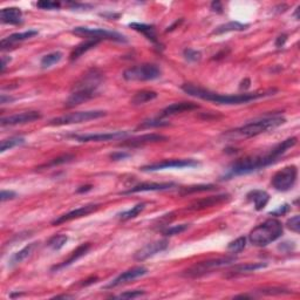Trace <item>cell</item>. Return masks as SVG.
Segmentation results:
<instances>
[{
    "label": "cell",
    "mask_w": 300,
    "mask_h": 300,
    "mask_svg": "<svg viewBox=\"0 0 300 300\" xmlns=\"http://www.w3.org/2000/svg\"><path fill=\"white\" fill-rule=\"evenodd\" d=\"M296 144L297 138H290L285 140V141H282L281 143H279L278 145H276L275 148H272L269 153L259 154V155L241 159L240 161L235 162L234 164L230 165L226 174L224 175V179H231V177L235 176L251 174L257 170H260V169L265 167H269V165L278 161L279 157L284 155L288 149L293 148Z\"/></svg>",
    "instance_id": "obj_1"
},
{
    "label": "cell",
    "mask_w": 300,
    "mask_h": 300,
    "mask_svg": "<svg viewBox=\"0 0 300 300\" xmlns=\"http://www.w3.org/2000/svg\"><path fill=\"white\" fill-rule=\"evenodd\" d=\"M182 90L188 95L194 96V98L200 99V100L211 101V102L218 104H241L251 102V101L258 100V99L266 98V96L273 95L276 93L275 89L266 90V92H257V93H244V94L237 95H226L220 94V93L211 92V90L202 88V87L196 86L192 83L182 84Z\"/></svg>",
    "instance_id": "obj_2"
},
{
    "label": "cell",
    "mask_w": 300,
    "mask_h": 300,
    "mask_svg": "<svg viewBox=\"0 0 300 300\" xmlns=\"http://www.w3.org/2000/svg\"><path fill=\"white\" fill-rule=\"evenodd\" d=\"M286 120L282 116H267V118L259 119V120L252 121L250 123L244 124L237 129L231 130L226 134V138L231 139H249L253 136L260 135L267 130L275 129V128L284 124Z\"/></svg>",
    "instance_id": "obj_3"
},
{
    "label": "cell",
    "mask_w": 300,
    "mask_h": 300,
    "mask_svg": "<svg viewBox=\"0 0 300 300\" xmlns=\"http://www.w3.org/2000/svg\"><path fill=\"white\" fill-rule=\"evenodd\" d=\"M282 231H284L282 224L278 220L271 218V220H265L260 225L256 226L250 232L249 240L253 245L263 247L280 238Z\"/></svg>",
    "instance_id": "obj_4"
},
{
    "label": "cell",
    "mask_w": 300,
    "mask_h": 300,
    "mask_svg": "<svg viewBox=\"0 0 300 300\" xmlns=\"http://www.w3.org/2000/svg\"><path fill=\"white\" fill-rule=\"evenodd\" d=\"M235 261L236 257H220L208 259V260L200 261V263L192 265V266L186 269L184 272H183V276L188 277V278H200V277L204 276L206 273H210L211 271L234 264Z\"/></svg>",
    "instance_id": "obj_5"
},
{
    "label": "cell",
    "mask_w": 300,
    "mask_h": 300,
    "mask_svg": "<svg viewBox=\"0 0 300 300\" xmlns=\"http://www.w3.org/2000/svg\"><path fill=\"white\" fill-rule=\"evenodd\" d=\"M161 77V69L154 63H143L132 68H128L123 73V79L127 81H151Z\"/></svg>",
    "instance_id": "obj_6"
},
{
    "label": "cell",
    "mask_w": 300,
    "mask_h": 300,
    "mask_svg": "<svg viewBox=\"0 0 300 300\" xmlns=\"http://www.w3.org/2000/svg\"><path fill=\"white\" fill-rule=\"evenodd\" d=\"M107 113L103 110H86V112H77L71 114L59 116L49 121V126H66V124L81 123L90 120H96L106 116Z\"/></svg>",
    "instance_id": "obj_7"
},
{
    "label": "cell",
    "mask_w": 300,
    "mask_h": 300,
    "mask_svg": "<svg viewBox=\"0 0 300 300\" xmlns=\"http://www.w3.org/2000/svg\"><path fill=\"white\" fill-rule=\"evenodd\" d=\"M73 33L81 37H88L89 39L96 40H110V41L116 42H128V39L123 34L119 33L115 31L103 30V28H89V27H75L73 30Z\"/></svg>",
    "instance_id": "obj_8"
},
{
    "label": "cell",
    "mask_w": 300,
    "mask_h": 300,
    "mask_svg": "<svg viewBox=\"0 0 300 300\" xmlns=\"http://www.w3.org/2000/svg\"><path fill=\"white\" fill-rule=\"evenodd\" d=\"M297 177H298V169L294 165H288L273 175L271 183L276 190L285 192L293 188L297 182Z\"/></svg>",
    "instance_id": "obj_9"
},
{
    "label": "cell",
    "mask_w": 300,
    "mask_h": 300,
    "mask_svg": "<svg viewBox=\"0 0 300 300\" xmlns=\"http://www.w3.org/2000/svg\"><path fill=\"white\" fill-rule=\"evenodd\" d=\"M103 74L99 69H90L74 84L73 90H90L98 93V88L103 82Z\"/></svg>",
    "instance_id": "obj_10"
},
{
    "label": "cell",
    "mask_w": 300,
    "mask_h": 300,
    "mask_svg": "<svg viewBox=\"0 0 300 300\" xmlns=\"http://www.w3.org/2000/svg\"><path fill=\"white\" fill-rule=\"evenodd\" d=\"M200 163L195 160H165V161L153 163V164L144 165L141 168L142 171H157L164 170V169H183V168H195L198 167Z\"/></svg>",
    "instance_id": "obj_11"
},
{
    "label": "cell",
    "mask_w": 300,
    "mask_h": 300,
    "mask_svg": "<svg viewBox=\"0 0 300 300\" xmlns=\"http://www.w3.org/2000/svg\"><path fill=\"white\" fill-rule=\"evenodd\" d=\"M129 135L128 132H112V133H96L84 134V135H72L71 138L78 142H107L113 140L123 139Z\"/></svg>",
    "instance_id": "obj_12"
},
{
    "label": "cell",
    "mask_w": 300,
    "mask_h": 300,
    "mask_svg": "<svg viewBox=\"0 0 300 300\" xmlns=\"http://www.w3.org/2000/svg\"><path fill=\"white\" fill-rule=\"evenodd\" d=\"M148 270L143 266H136L133 269L126 271V272L121 273L120 276L116 277L115 279H113L109 284H107L103 288H114L120 286L122 284H126L128 281H132L134 279H138L140 277L147 275Z\"/></svg>",
    "instance_id": "obj_13"
},
{
    "label": "cell",
    "mask_w": 300,
    "mask_h": 300,
    "mask_svg": "<svg viewBox=\"0 0 300 300\" xmlns=\"http://www.w3.org/2000/svg\"><path fill=\"white\" fill-rule=\"evenodd\" d=\"M41 119V114L36 110H31V112H24L20 114H14L7 118L1 119V126H18V124H25L34 122Z\"/></svg>",
    "instance_id": "obj_14"
},
{
    "label": "cell",
    "mask_w": 300,
    "mask_h": 300,
    "mask_svg": "<svg viewBox=\"0 0 300 300\" xmlns=\"http://www.w3.org/2000/svg\"><path fill=\"white\" fill-rule=\"evenodd\" d=\"M168 245H169V241L167 240H157V241H154V243L147 244V245L142 247V249H140L139 251L135 253L134 258L139 261L145 260V259L153 257V256L157 255V253L164 251V250L168 247Z\"/></svg>",
    "instance_id": "obj_15"
},
{
    "label": "cell",
    "mask_w": 300,
    "mask_h": 300,
    "mask_svg": "<svg viewBox=\"0 0 300 300\" xmlns=\"http://www.w3.org/2000/svg\"><path fill=\"white\" fill-rule=\"evenodd\" d=\"M99 208H100V205H99V204L83 205V206H81V208L75 209V210L67 212V214L62 215V216H59L57 218V220H54L53 222H52V224H53V225H60V224H62L65 222H69V220H77V218H81L83 216H87V215L92 214V212L98 210Z\"/></svg>",
    "instance_id": "obj_16"
},
{
    "label": "cell",
    "mask_w": 300,
    "mask_h": 300,
    "mask_svg": "<svg viewBox=\"0 0 300 300\" xmlns=\"http://www.w3.org/2000/svg\"><path fill=\"white\" fill-rule=\"evenodd\" d=\"M168 138L161 134H145V135L139 136V138L128 140V141L121 143L123 147H130V148H136V147H142V145L149 144V143H157V142H164L167 141Z\"/></svg>",
    "instance_id": "obj_17"
},
{
    "label": "cell",
    "mask_w": 300,
    "mask_h": 300,
    "mask_svg": "<svg viewBox=\"0 0 300 300\" xmlns=\"http://www.w3.org/2000/svg\"><path fill=\"white\" fill-rule=\"evenodd\" d=\"M229 200V195H226V194L202 198V200H196V202L192 203V204L188 208V210H190V211L204 210V209H206V208H211V206L218 205V204H220V203L225 202V200Z\"/></svg>",
    "instance_id": "obj_18"
},
{
    "label": "cell",
    "mask_w": 300,
    "mask_h": 300,
    "mask_svg": "<svg viewBox=\"0 0 300 300\" xmlns=\"http://www.w3.org/2000/svg\"><path fill=\"white\" fill-rule=\"evenodd\" d=\"M175 186V183H141L133 188H130L129 190L121 192L122 195H130V194H136V192H147V191H163L168 190Z\"/></svg>",
    "instance_id": "obj_19"
},
{
    "label": "cell",
    "mask_w": 300,
    "mask_h": 300,
    "mask_svg": "<svg viewBox=\"0 0 300 300\" xmlns=\"http://www.w3.org/2000/svg\"><path fill=\"white\" fill-rule=\"evenodd\" d=\"M96 94H98V93L90 92V90H72V94L69 95V98L66 100V107H68V108L77 107L79 104L95 98Z\"/></svg>",
    "instance_id": "obj_20"
},
{
    "label": "cell",
    "mask_w": 300,
    "mask_h": 300,
    "mask_svg": "<svg viewBox=\"0 0 300 300\" xmlns=\"http://www.w3.org/2000/svg\"><path fill=\"white\" fill-rule=\"evenodd\" d=\"M0 20L2 24L18 25L22 22V12L18 7L2 8L0 12Z\"/></svg>",
    "instance_id": "obj_21"
},
{
    "label": "cell",
    "mask_w": 300,
    "mask_h": 300,
    "mask_svg": "<svg viewBox=\"0 0 300 300\" xmlns=\"http://www.w3.org/2000/svg\"><path fill=\"white\" fill-rule=\"evenodd\" d=\"M38 36V31L36 30H28L26 32H22V33H14L12 36L5 38V39L1 40L0 45H1V48L5 49L10 46H13L14 43H18L21 41H25V40L31 39V38Z\"/></svg>",
    "instance_id": "obj_22"
},
{
    "label": "cell",
    "mask_w": 300,
    "mask_h": 300,
    "mask_svg": "<svg viewBox=\"0 0 300 300\" xmlns=\"http://www.w3.org/2000/svg\"><path fill=\"white\" fill-rule=\"evenodd\" d=\"M198 106L196 103L192 102H177L168 106L167 108L163 109L161 118H168V116H173L183 112H190V110L197 109Z\"/></svg>",
    "instance_id": "obj_23"
},
{
    "label": "cell",
    "mask_w": 300,
    "mask_h": 300,
    "mask_svg": "<svg viewBox=\"0 0 300 300\" xmlns=\"http://www.w3.org/2000/svg\"><path fill=\"white\" fill-rule=\"evenodd\" d=\"M89 249H90V244L89 243L82 244V245L79 246L78 249L72 253L71 257L67 259V260L62 261V263L59 264V265H55L54 267H52V271H59L61 269H65V267L69 266V265H72L73 263H75V261H77L79 258H81V257H82V256L86 255V253L89 251Z\"/></svg>",
    "instance_id": "obj_24"
},
{
    "label": "cell",
    "mask_w": 300,
    "mask_h": 300,
    "mask_svg": "<svg viewBox=\"0 0 300 300\" xmlns=\"http://www.w3.org/2000/svg\"><path fill=\"white\" fill-rule=\"evenodd\" d=\"M246 197L247 200H251L253 204H255L256 210L258 211L263 210L270 200V195L267 194L266 191L263 190H253L251 192H249Z\"/></svg>",
    "instance_id": "obj_25"
},
{
    "label": "cell",
    "mask_w": 300,
    "mask_h": 300,
    "mask_svg": "<svg viewBox=\"0 0 300 300\" xmlns=\"http://www.w3.org/2000/svg\"><path fill=\"white\" fill-rule=\"evenodd\" d=\"M129 26L133 28V30L138 31L140 32V33L143 34V36H145V38H147L148 40H150L153 43H155V45L157 46L160 45L159 40H157L156 32H155V28H154V26L139 24V22H132V24H129Z\"/></svg>",
    "instance_id": "obj_26"
},
{
    "label": "cell",
    "mask_w": 300,
    "mask_h": 300,
    "mask_svg": "<svg viewBox=\"0 0 300 300\" xmlns=\"http://www.w3.org/2000/svg\"><path fill=\"white\" fill-rule=\"evenodd\" d=\"M266 263H247V264H241L235 266L234 269L230 271V275L231 276H240V275H245V273L255 272V271L264 269L266 267Z\"/></svg>",
    "instance_id": "obj_27"
},
{
    "label": "cell",
    "mask_w": 300,
    "mask_h": 300,
    "mask_svg": "<svg viewBox=\"0 0 300 300\" xmlns=\"http://www.w3.org/2000/svg\"><path fill=\"white\" fill-rule=\"evenodd\" d=\"M36 247H37V243H32V244H28V245H26L24 249H21L20 251L14 253V255L12 256V258H11V261H10L11 266L18 265L20 263H22L24 260H26V259H27L32 255V253H33Z\"/></svg>",
    "instance_id": "obj_28"
},
{
    "label": "cell",
    "mask_w": 300,
    "mask_h": 300,
    "mask_svg": "<svg viewBox=\"0 0 300 300\" xmlns=\"http://www.w3.org/2000/svg\"><path fill=\"white\" fill-rule=\"evenodd\" d=\"M99 42L100 41L96 39H88V40H86V41L81 42L80 45H78L77 47L73 49V52L71 53V60L74 61V60L79 59L81 55H83L86 52H88L89 49L94 48Z\"/></svg>",
    "instance_id": "obj_29"
},
{
    "label": "cell",
    "mask_w": 300,
    "mask_h": 300,
    "mask_svg": "<svg viewBox=\"0 0 300 300\" xmlns=\"http://www.w3.org/2000/svg\"><path fill=\"white\" fill-rule=\"evenodd\" d=\"M157 98V93L153 92V90H141V92L136 93L133 96L132 102L134 106H139V104H143L145 102H149V101L155 100Z\"/></svg>",
    "instance_id": "obj_30"
},
{
    "label": "cell",
    "mask_w": 300,
    "mask_h": 300,
    "mask_svg": "<svg viewBox=\"0 0 300 300\" xmlns=\"http://www.w3.org/2000/svg\"><path fill=\"white\" fill-rule=\"evenodd\" d=\"M249 25H244L240 24V22L238 21H230L226 22V24H223L220 26H218V27L212 32V34H223V33H228V32H234V31H244L246 30V27Z\"/></svg>",
    "instance_id": "obj_31"
},
{
    "label": "cell",
    "mask_w": 300,
    "mask_h": 300,
    "mask_svg": "<svg viewBox=\"0 0 300 300\" xmlns=\"http://www.w3.org/2000/svg\"><path fill=\"white\" fill-rule=\"evenodd\" d=\"M216 186L214 184H198V185H190V186H185V188L180 189V194L182 196L189 194H196V192H205V191H211L215 190Z\"/></svg>",
    "instance_id": "obj_32"
},
{
    "label": "cell",
    "mask_w": 300,
    "mask_h": 300,
    "mask_svg": "<svg viewBox=\"0 0 300 300\" xmlns=\"http://www.w3.org/2000/svg\"><path fill=\"white\" fill-rule=\"evenodd\" d=\"M25 143V139L20 138V136H13V138L2 140L1 144H0V153H5L6 150L12 149L14 147H18Z\"/></svg>",
    "instance_id": "obj_33"
},
{
    "label": "cell",
    "mask_w": 300,
    "mask_h": 300,
    "mask_svg": "<svg viewBox=\"0 0 300 300\" xmlns=\"http://www.w3.org/2000/svg\"><path fill=\"white\" fill-rule=\"evenodd\" d=\"M63 54L61 53V52L57 51V52H52V53L46 54L45 57L41 59V67L42 68H49V67H52L55 63L60 62V60L62 59Z\"/></svg>",
    "instance_id": "obj_34"
},
{
    "label": "cell",
    "mask_w": 300,
    "mask_h": 300,
    "mask_svg": "<svg viewBox=\"0 0 300 300\" xmlns=\"http://www.w3.org/2000/svg\"><path fill=\"white\" fill-rule=\"evenodd\" d=\"M144 208H145V203H139V204L133 206V208L129 209V210L123 211V212H121V214H119L118 217L120 218L121 220H132V218L138 216L139 214H141V212L144 210Z\"/></svg>",
    "instance_id": "obj_35"
},
{
    "label": "cell",
    "mask_w": 300,
    "mask_h": 300,
    "mask_svg": "<svg viewBox=\"0 0 300 300\" xmlns=\"http://www.w3.org/2000/svg\"><path fill=\"white\" fill-rule=\"evenodd\" d=\"M67 240H68V237L66 235H55L47 241V246L51 247L54 251H58L61 247H63Z\"/></svg>",
    "instance_id": "obj_36"
},
{
    "label": "cell",
    "mask_w": 300,
    "mask_h": 300,
    "mask_svg": "<svg viewBox=\"0 0 300 300\" xmlns=\"http://www.w3.org/2000/svg\"><path fill=\"white\" fill-rule=\"evenodd\" d=\"M75 159L74 155H71V154H66V155L59 156L57 157V159H53L51 162L45 163V164L40 165L38 169H42V168H51V167H55V165H61V164H65V163H69L72 162L73 160Z\"/></svg>",
    "instance_id": "obj_37"
},
{
    "label": "cell",
    "mask_w": 300,
    "mask_h": 300,
    "mask_svg": "<svg viewBox=\"0 0 300 300\" xmlns=\"http://www.w3.org/2000/svg\"><path fill=\"white\" fill-rule=\"evenodd\" d=\"M168 121H163L161 119H150V120H145L139 126V129H149V128H157V127H165L169 126Z\"/></svg>",
    "instance_id": "obj_38"
},
{
    "label": "cell",
    "mask_w": 300,
    "mask_h": 300,
    "mask_svg": "<svg viewBox=\"0 0 300 300\" xmlns=\"http://www.w3.org/2000/svg\"><path fill=\"white\" fill-rule=\"evenodd\" d=\"M245 246H246V238L245 237H240V238H237L236 240L231 241V243H230L228 245V249L231 252L238 253V252L243 251V250L245 249Z\"/></svg>",
    "instance_id": "obj_39"
},
{
    "label": "cell",
    "mask_w": 300,
    "mask_h": 300,
    "mask_svg": "<svg viewBox=\"0 0 300 300\" xmlns=\"http://www.w3.org/2000/svg\"><path fill=\"white\" fill-rule=\"evenodd\" d=\"M188 228H189L188 224L175 225V226H171V228H168L167 230H164V231H163V235L167 236V237H171V236L182 234V232H184L185 230H188Z\"/></svg>",
    "instance_id": "obj_40"
},
{
    "label": "cell",
    "mask_w": 300,
    "mask_h": 300,
    "mask_svg": "<svg viewBox=\"0 0 300 300\" xmlns=\"http://www.w3.org/2000/svg\"><path fill=\"white\" fill-rule=\"evenodd\" d=\"M145 292L143 290H134V291H127V292L119 294V296L114 297L115 299H134L139 298V297L143 296Z\"/></svg>",
    "instance_id": "obj_41"
},
{
    "label": "cell",
    "mask_w": 300,
    "mask_h": 300,
    "mask_svg": "<svg viewBox=\"0 0 300 300\" xmlns=\"http://www.w3.org/2000/svg\"><path fill=\"white\" fill-rule=\"evenodd\" d=\"M184 54V58L188 61H191V62H196V61H200V58H202V53L198 51H195L192 48H186L183 52Z\"/></svg>",
    "instance_id": "obj_42"
},
{
    "label": "cell",
    "mask_w": 300,
    "mask_h": 300,
    "mask_svg": "<svg viewBox=\"0 0 300 300\" xmlns=\"http://www.w3.org/2000/svg\"><path fill=\"white\" fill-rule=\"evenodd\" d=\"M286 225H287V228L291 230V231L296 232V234H299V231H300V216L297 215V216L291 217L290 220H288L286 222Z\"/></svg>",
    "instance_id": "obj_43"
},
{
    "label": "cell",
    "mask_w": 300,
    "mask_h": 300,
    "mask_svg": "<svg viewBox=\"0 0 300 300\" xmlns=\"http://www.w3.org/2000/svg\"><path fill=\"white\" fill-rule=\"evenodd\" d=\"M37 6L41 10H57L60 8L61 4L58 1H47V0H42V1H38Z\"/></svg>",
    "instance_id": "obj_44"
},
{
    "label": "cell",
    "mask_w": 300,
    "mask_h": 300,
    "mask_svg": "<svg viewBox=\"0 0 300 300\" xmlns=\"http://www.w3.org/2000/svg\"><path fill=\"white\" fill-rule=\"evenodd\" d=\"M257 292L261 293V294H269V296H271V294H284L286 293L288 294L290 292H288L287 290H282V288H264V290H260V291H257Z\"/></svg>",
    "instance_id": "obj_45"
},
{
    "label": "cell",
    "mask_w": 300,
    "mask_h": 300,
    "mask_svg": "<svg viewBox=\"0 0 300 300\" xmlns=\"http://www.w3.org/2000/svg\"><path fill=\"white\" fill-rule=\"evenodd\" d=\"M290 209H291V206H290V205H288V204H284V205L279 206V208L277 209L276 211L271 212V215H273V216H284L285 214H287V212L290 211Z\"/></svg>",
    "instance_id": "obj_46"
},
{
    "label": "cell",
    "mask_w": 300,
    "mask_h": 300,
    "mask_svg": "<svg viewBox=\"0 0 300 300\" xmlns=\"http://www.w3.org/2000/svg\"><path fill=\"white\" fill-rule=\"evenodd\" d=\"M16 197H17L16 192L10 190H2L1 195H0V200H1V202H5V200H13V198Z\"/></svg>",
    "instance_id": "obj_47"
},
{
    "label": "cell",
    "mask_w": 300,
    "mask_h": 300,
    "mask_svg": "<svg viewBox=\"0 0 300 300\" xmlns=\"http://www.w3.org/2000/svg\"><path fill=\"white\" fill-rule=\"evenodd\" d=\"M130 154L126 153V151H118V153H114L110 155V159L113 160V161H121V160L127 159V157H129Z\"/></svg>",
    "instance_id": "obj_48"
},
{
    "label": "cell",
    "mask_w": 300,
    "mask_h": 300,
    "mask_svg": "<svg viewBox=\"0 0 300 300\" xmlns=\"http://www.w3.org/2000/svg\"><path fill=\"white\" fill-rule=\"evenodd\" d=\"M286 40H287L286 34H281V36H279L278 38H277L276 46L277 47H282V46L285 45V42H286Z\"/></svg>",
    "instance_id": "obj_49"
},
{
    "label": "cell",
    "mask_w": 300,
    "mask_h": 300,
    "mask_svg": "<svg viewBox=\"0 0 300 300\" xmlns=\"http://www.w3.org/2000/svg\"><path fill=\"white\" fill-rule=\"evenodd\" d=\"M211 10L215 11V12H218V13H222L223 12V6L222 4H220V1H214L211 4Z\"/></svg>",
    "instance_id": "obj_50"
},
{
    "label": "cell",
    "mask_w": 300,
    "mask_h": 300,
    "mask_svg": "<svg viewBox=\"0 0 300 300\" xmlns=\"http://www.w3.org/2000/svg\"><path fill=\"white\" fill-rule=\"evenodd\" d=\"M11 61V58L8 57H2L1 58V67H0V71H1V73L5 72V68H6L7 63Z\"/></svg>",
    "instance_id": "obj_51"
},
{
    "label": "cell",
    "mask_w": 300,
    "mask_h": 300,
    "mask_svg": "<svg viewBox=\"0 0 300 300\" xmlns=\"http://www.w3.org/2000/svg\"><path fill=\"white\" fill-rule=\"evenodd\" d=\"M13 100H14V99L11 98V96H6L5 94H2L1 98H0V103L6 104L7 102H12Z\"/></svg>",
    "instance_id": "obj_52"
},
{
    "label": "cell",
    "mask_w": 300,
    "mask_h": 300,
    "mask_svg": "<svg viewBox=\"0 0 300 300\" xmlns=\"http://www.w3.org/2000/svg\"><path fill=\"white\" fill-rule=\"evenodd\" d=\"M95 280H98V278H96V277H92L90 279H87L86 281L82 282V286H88V285L93 284V282H96Z\"/></svg>",
    "instance_id": "obj_53"
},
{
    "label": "cell",
    "mask_w": 300,
    "mask_h": 300,
    "mask_svg": "<svg viewBox=\"0 0 300 300\" xmlns=\"http://www.w3.org/2000/svg\"><path fill=\"white\" fill-rule=\"evenodd\" d=\"M249 86H250V80H249V79H245V80H244L243 82L240 83V89L249 88Z\"/></svg>",
    "instance_id": "obj_54"
},
{
    "label": "cell",
    "mask_w": 300,
    "mask_h": 300,
    "mask_svg": "<svg viewBox=\"0 0 300 300\" xmlns=\"http://www.w3.org/2000/svg\"><path fill=\"white\" fill-rule=\"evenodd\" d=\"M93 186L92 185H84V186H81L80 189H78V192H86V191H89L92 190Z\"/></svg>",
    "instance_id": "obj_55"
},
{
    "label": "cell",
    "mask_w": 300,
    "mask_h": 300,
    "mask_svg": "<svg viewBox=\"0 0 300 300\" xmlns=\"http://www.w3.org/2000/svg\"><path fill=\"white\" fill-rule=\"evenodd\" d=\"M55 299H69V298H73L72 296H57L54 297Z\"/></svg>",
    "instance_id": "obj_56"
}]
</instances>
